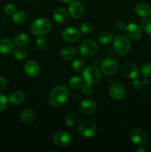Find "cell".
I'll return each mask as SVG.
<instances>
[{"mask_svg":"<svg viewBox=\"0 0 151 152\" xmlns=\"http://www.w3.org/2000/svg\"><path fill=\"white\" fill-rule=\"evenodd\" d=\"M83 79L87 84L96 85L100 82L102 73L97 67L90 65L83 71Z\"/></svg>","mask_w":151,"mask_h":152,"instance_id":"cell-3","label":"cell"},{"mask_svg":"<svg viewBox=\"0 0 151 152\" xmlns=\"http://www.w3.org/2000/svg\"><path fill=\"white\" fill-rule=\"evenodd\" d=\"M13 56H14L15 59H17V60L22 61L24 60L27 58L28 56V53H27L26 50L23 48H18L13 53Z\"/></svg>","mask_w":151,"mask_h":152,"instance_id":"cell-29","label":"cell"},{"mask_svg":"<svg viewBox=\"0 0 151 152\" xmlns=\"http://www.w3.org/2000/svg\"><path fill=\"white\" fill-rule=\"evenodd\" d=\"M115 27L118 30H123L125 28V23L122 20H117L115 22Z\"/></svg>","mask_w":151,"mask_h":152,"instance_id":"cell-39","label":"cell"},{"mask_svg":"<svg viewBox=\"0 0 151 152\" xmlns=\"http://www.w3.org/2000/svg\"><path fill=\"white\" fill-rule=\"evenodd\" d=\"M62 37V39L67 42L73 43L80 39L81 34V31L75 27H68L63 30Z\"/></svg>","mask_w":151,"mask_h":152,"instance_id":"cell-8","label":"cell"},{"mask_svg":"<svg viewBox=\"0 0 151 152\" xmlns=\"http://www.w3.org/2000/svg\"><path fill=\"white\" fill-rule=\"evenodd\" d=\"M72 68L76 72H81L85 68V62L81 58H76L72 63Z\"/></svg>","mask_w":151,"mask_h":152,"instance_id":"cell-25","label":"cell"},{"mask_svg":"<svg viewBox=\"0 0 151 152\" xmlns=\"http://www.w3.org/2000/svg\"><path fill=\"white\" fill-rule=\"evenodd\" d=\"M80 30L81 32L84 34H88L93 30V26H92L91 23L89 22H84L81 23V26H80Z\"/></svg>","mask_w":151,"mask_h":152,"instance_id":"cell-32","label":"cell"},{"mask_svg":"<svg viewBox=\"0 0 151 152\" xmlns=\"http://www.w3.org/2000/svg\"><path fill=\"white\" fill-rule=\"evenodd\" d=\"M30 42V37L25 33H20L15 37L14 44L18 47H24Z\"/></svg>","mask_w":151,"mask_h":152,"instance_id":"cell-23","label":"cell"},{"mask_svg":"<svg viewBox=\"0 0 151 152\" xmlns=\"http://www.w3.org/2000/svg\"><path fill=\"white\" fill-rule=\"evenodd\" d=\"M36 45L39 50H44L47 46V41L45 38L39 37L36 42Z\"/></svg>","mask_w":151,"mask_h":152,"instance_id":"cell-33","label":"cell"},{"mask_svg":"<svg viewBox=\"0 0 151 152\" xmlns=\"http://www.w3.org/2000/svg\"><path fill=\"white\" fill-rule=\"evenodd\" d=\"M72 140L71 135L65 131L58 132L53 135V142L56 145L59 147H65L70 145Z\"/></svg>","mask_w":151,"mask_h":152,"instance_id":"cell-9","label":"cell"},{"mask_svg":"<svg viewBox=\"0 0 151 152\" xmlns=\"http://www.w3.org/2000/svg\"><path fill=\"white\" fill-rule=\"evenodd\" d=\"M125 34L132 40H139L142 37V30L136 24L130 23L125 27Z\"/></svg>","mask_w":151,"mask_h":152,"instance_id":"cell-14","label":"cell"},{"mask_svg":"<svg viewBox=\"0 0 151 152\" xmlns=\"http://www.w3.org/2000/svg\"><path fill=\"white\" fill-rule=\"evenodd\" d=\"M121 73L130 80H134L137 77L139 70L137 66L131 62H126L121 66Z\"/></svg>","mask_w":151,"mask_h":152,"instance_id":"cell-12","label":"cell"},{"mask_svg":"<svg viewBox=\"0 0 151 152\" xmlns=\"http://www.w3.org/2000/svg\"><path fill=\"white\" fill-rule=\"evenodd\" d=\"M141 28L145 34L151 35V19L144 18L141 22Z\"/></svg>","mask_w":151,"mask_h":152,"instance_id":"cell-28","label":"cell"},{"mask_svg":"<svg viewBox=\"0 0 151 152\" xmlns=\"http://www.w3.org/2000/svg\"><path fill=\"white\" fill-rule=\"evenodd\" d=\"M76 122V116L72 113H68L66 114L65 117V123L68 127H73L75 126Z\"/></svg>","mask_w":151,"mask_h":152,"instance_id":"cell-30","label":"cell"},{"mask_svg":"<svg viewBox=\"0 0 151 152\" xmlns=\"http://www.w3.org/2000/svg\"><path fill=\"white\" fill-rule=\"evenodd\" d=\"M142 83H143L144 86H147V85L149 84V80H148L147 77H144V79H143V81H142Z\"/></svg>","mask_w":151,"mask_h":152,"instance_id":"cell-41","label":"cell"},{"mask_svg":"<svg viewBox=\"0 0 151 152\" xmlns=\"http://www.w3.org/2000/svg\"><path fill=\"white\" fill-rule=\"evenodd\" d=\"M114 51L120 56L127 54L130 49V42L127 37L124 36H116L113 39Z\"/></svg>","mask_w":151,"mask_h":152,"instance_id":"cell-4","label":"cell"},{"mask_svg":"<svg viewBox=\"0 0 151 152\" xmlns=\"http://www.w3.org/2000/svg\"><path fill=\"white\" fill-rule=\"evenodd\" d=\"M53 19L57 23L64 24L69 19L68 12L63 7H58L53 12Z\"/></svg>","mask_w":151,"mask_h":152,"instance_id":"cell-17","label":"cell"},{"mask_svg":"<svg viewBox=\"0 0 151 152\" xmlns=\"http://www.w3.org/2000/svg\"><path fill=\"white\" fill-rule=\"evenodd\" d=\"M8 99L9 102L11 104L14 105H18L23 103L25 99V96L23 92L16 91H13V93L10 94Z\"/></svg>","mask_w":151,"mask_h":152,"instance_id":"cell-22","label":"cell"},{"mask_svg":"<svg viewBox=\"0 0 151 152\" xmlns=\"http://www.w3.org/2000/svg\"><path fill=\"white\" fill-rule=\"evenodd\" d=\"M9 99L5 95L0 94V112L4 111L8 105Z\"/></svg>","mask_w":151,"mask_h":152,"instance_id":"cell-35","label":"cell"},{"mask_svg":"<svg viewBox=\"0 0 151 152\" xmlns=\"http://www.w3.org/2000/svg\"><path fill=\"white\" fill-rule=\"evenodd\" d=\"M132 142L138 146H143L147 140V135L145 131L142 128H134L130 134Z\"/></svg>","mask_w":151,"mask_h":152,"instance_id":"cell-7","label":"cell"},{"mask_svg":"<svg viewBox=\"0 0 151 152\" xmlns=\"http://www.w3.org/2000/svg\"><path fill=\"white\" fill-rule=\"evenodd\" d=\"M26 13L23 10H18L13 16V21L16 25H21L26 20Z\"/></svg>","mask_w":151,"mask_h":152,"instance_id":"cell-26","label":"cell"},{"mask_svg":"<svg viewBox=\"0 0 151 152\" xmlns=\"http://www.w3.org/2000/svg\"><path fill=\"white\" fill-rule=\"evenodd\" d=\"M21 120L25 124H31L35 120V112L30 108H26L21 112Z\"/></svg>","mask_w":151,"mask_h":152,"instance_id":"cell-20","label":"cell"},{"mask_svg":"<svg viewBox=\"0 0 151 152\" xmlns=\"http://www.w3.org/2000/svg\"><path fill=\"white\" fill-rule=\"evenodd\" d=\"M96 102L93 99H85L80 103L78 110L83 114H90L96 110Z\"/></svg>","mask_w":151,"mask_h":152,"instance_id":"cell-16","label":"cell"},{"mask_svg":"<svg viewBox=\"0 0 151 152\" xmlns=\"http://www.w3.org/2000/svg\"><path fill=\"white\" fill-rule=\"evenodd\" d=\"M59 1L63 3H70L71 1V0H59Z\"/></svg>","mask_w":151,"mask_h":152,"instance_id":"cell-42","label":"cell"},{"mask_svg":"<svg viewBox=\"0 0 151 152\" xmlns=\"http://www.w3.org/2000/svg\"><path fill=\"white\" fill-rule=\"evenodd\" d=\"M78 50L80 54L84 57H91L97 53L98 46L93 40L87 39L80 43Z\"/></svg>","mask_w":151,"mask_h":152,"instance_id":"cell-5","label":"cell"},{"mask_svg":"<svg viewBox=\"0 0 151 152\" xmlns=\"http://www.w3.org/2000/svg\"><path fill=\"white\" fill-rule=\"evenodd\" d=\"M118 65L116 60L114 59H106L102 62L101 65V69H102V73L105 75H113L115 74L118 71Z\"/></svg>","mask_w":151,"mask_h":152,"instance_id":"cell-10","label":"cell"},{"mask_svg":"<svg viewBox=\"0 0 151 152\" xmlns=\"http://www.w3.org/2000/svg\"><path fill=\"white\" fill-rule=\"evenodd\" d=\"M81 91H82V92L84 94L90 95V94H91L92 91H93V88L91 87V85L87 84V85H85V86H83Z\"/></svg>","mask_w":151,"mask_h":152,"instance_id":"cell-36","label":"cell"},{"mask_svg":"<svg viewBox=\"0 0 151 152\" xmlns=\"http://www.w3.org/2000/svg\"><path fill=\"white\" fill-rule=\"evenodd\" d=\"M125 87L121 83H114L109 88L110 96L114 100H121V99H122L125 96Z\"/></svg>","mask_w":151,"mask_h":152,"instance_id":"cell-11","label":"cell"},{"mask_svg":"<svg viewBox=\"0 0 151 152\" xmlns=\"http://www.w3.org/2000/svg\"><path fill=\"white\" fill-rule=\"evenodd\" d=\"M135 11L140 17L147 18L151 15V7L147 3L141 2L136 6Z\"/></svg>","mask_w":151,"mask_h":152,"instance_id":"cell-18","label":"cell"},{"mask_svg":"<svg viewBox=\"0 0 151 152\" xmlns=\"http://www.w3.org/2000/svg\"><path fill=\"white\" fill-rule=\"evenodd\" d=\"M4 13L9 16H13L16 13V6L13 3H7L4 6Z\"/></svg>","mask_w":151,"mask_h":152,"instance_id":"cell-31","label":"cell"},{"mask_svg":"<svg viewBox=\"0 0 151 152\" xmlns=\"http://www.w3.org/2000/svg\"><path fill=\"white\" fill-rule=\"evenodd\" d=\"M84 80L78 76H74L70 79L69 84L73 88H79L83 86Z\"/></svg>","mask_w":151,"mask_h":152,"instance_id":"cell-27","label":"cell"},{"mask_svg":"<svg viewBox=\"0 0 151 152\" xmlns=\"http://www.w3.org/2000/svg\"><path fill=\"white\" fill-rule=\"evenodd\" d=\"M98 40H99V43H101L102 45H107L113 40V35L112 33L105 31L99 34Z\"/></svg>","mask_w":151,"mask_h":152,"instance_id":"cell-24","label":"cell"},{"mask_svg":"<svg viewBox=\"0 0 151 152\" xmlns=\"http://www.w3.org/2000/svg\"><path fill=\"white\" fill-rule=\"evenodd\" d=\"M60 56L65 60H71L76 56L75 48L71 46L67 45L62 48L60 50Z\"/></svg>","mask_w":151,"mask_h":152,"instance_id":"cell-21","label":"cell"},{"mask_svg":"<svg viewBox=\"0 0 151 152\" xmlns=\"http://www.w3.org/2000/svg\"><path fill=\"white\" fill-rule=\"evenodd\" d=\"M7 83L6 79L4 78V77L0 76V92L5 90V88H7Z\"/></svg>","mask_w":151,"mask_h":152,"instance_id":"cell-38","label":"cell"},{"mask_svg":"<svg viewBox=\"0 0 151 152\" xmlns=\"http://www.w3.org/2000/svg\"><path fill=\"white\" fill-rule=\"evenodd\" d=\"M68 11L74 19H79L84 13V6L79 1H73L70 2Z\"/></svg>","mask_w":151,"mask_h":152,"instance_id":"cell-13","label":"cell"},{"mask_svg":"<svg viewBox=\"0 0 151 152\" xmlns=\"http://www.w3.org/2000/svg\"><path fill=\"white\" fill-rule=\"evenodd\" d=\"M132 88H133V90H135L136 91H139L142 89V83L139 81V80L134 79L132 83Z\"/></svg>","mask_w":151,"mask_h":152,"instance_id":"cell-37","label":"cell"},{"mask_svg":"<svg viewBox=\"0 0 151 152\" xmlns=\"http://www.w3.org/2000/svg\"><path fill=\"white\" fill-rule=\"evenodd\" d=\"M51 29V23L44 18H39L33 22L30 25V31L36 37H42L48 34Z\"/></svg>","mask_w":151,"mask_h":152,"instance_id":"cell-2","label":"cell"},{"mask_svg":"<svg viewBox=\"0 0 151 152\" xmlns=\"http://www.w3.org/2000/svg\"><path fill=\"white\" fill-rule=\"evenodd\" d=\"M24 71L28 77H36L39 74L40 67L36 61L28 60L24 65Z\"/></svg>","mask_w":151,"mask_h":152,"instance_id":"cell-15","label":"cell"},{"mask_svg":"<svg viewBox=\"0 0 151 152\" xmlns=\"http://www.w3.org/2000/svg\"><path fill=\"white\" fill-rule=\"evenodd\" d=\"M13 42L9 38H2L0 39V52L3 54H10L13 50Z\"/></svg>","mask_w":151,"mask_h":152,"instance_id":"cell-19","label":"cell"},{"mask_svg":"<svg viewBox=\"0 0 151 152\" xmlns=\"http://www.w3.org/2000/svg\"><path fill=\"white\" fill-rule=\"evenodd\" d=\"M141 74L144 77L151 76V63H146L141 68Z\"/></svg>","mask_w":151,"mask_h":152,"instance_id":"cell-34","label":"cell"},{"mask_svg":"<svg viewBox=\"0 0 151 152\" xmlns=\"http://www.w3.org/2000/svg\"><path fill=\"white\" fill-rule=\"evenodd\" d=\"M69 96V90L65 86H57L53 88L48 96L50 105L59 107L63 105Z\"/></svg>","mask_w":151,"mask_h":152,"instance_id":"cell-1","label":"cell"},{"mask_svg":"<svg viewBox=\"0 0 151 152\" xmlns=\"http://www.w3.org/2000/svg\"><path fill=\"white\" fill-rule=\"evenodd\" d=\"M145 151H146V149L143 146H139L134 150V151L136 152H144Z\"/></svg>","mask_w":151,"mask_h":152,"instance_id":"cell-40","label":"cell"},{"mask_svg":"<svg viewBox=\"0 0 151 152\" xmlns=\"http://www.w3.org/2000/svg\"><path fill=\"white\" fill-rule=\"evenodd\" d=\"M78 131L80 135L90 138L94 136L97 132V126L91 120H84L78 125Z\"/></svg>","mask_w":151,"mask_h":152,"instance_id":"cell-6","label":"cell"}]
</instances>
